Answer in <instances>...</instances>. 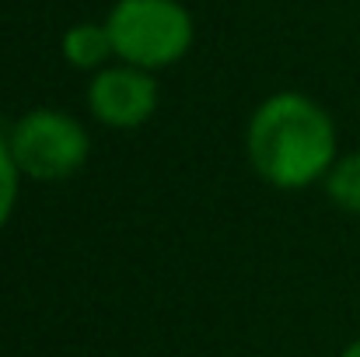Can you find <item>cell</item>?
I'll return each mask as SVG.
<instances>
[{
  "mask_svg": "<svg viewBox=\"0 0 360 357\" xmlns=\"http://www.w3.org/2000/svg\"><path fill=\"white\" fill-rule=\"evenodd\" d=\"M326 189H329V196H333L336 207H343V211H350V214H360V151L340 158V161L329 168Z\"/></svg>",
  "mask_w": 360,
  "mask_h": 357,
  "instance_id": "obj_6",
  "label": "cell"
},
{
  "mask_svg": "<svg viewBox=\"0 0 360 357\" xmlns=\"http://www.w3.org/2000/svg\"><path fill=\"white\" fill-rule=\"evenodd\" d=\"M11 158L21 175L56 182L74 175L88 161V133L74 116L53 113V109H35L21 116L7 133Z\"/></svg>",
  "mask_w": 360,
  "mask_h": 357,
  "instance_id": "obj_3",
  "label": "cell"
},
{
  "mask_svg": "<svg viewBox=\"0 0 360 357\" xmlns=\"http://www.w3.org/2000/svg\"><path fill=\"white\" fill-rule=\"evenodd\" d=\"M248 161L276 189H304L336 165V126L315 99L280 92L252 113Z\"/></svg>",
  "mask_w": 360,
  "mask_h": 357,
  "instance_id": "obj_1",
  "label": "cell"
},
{
  "mask_svg": "<svg viewBox=\"0 0 360 357\" xmlns=\"http://www.w3.org/2000/svg\"><path fill=\"white\" fill-rule=\"evenodd\" d=\"M105 28L112 53L140 70H158L182 60L193 42V21L175 0H120Z\"/></svg>",
  "mask_w": 360,
  "mask_h": 357,
  "instance_id": "obj_2",
  "label": "cell"
},
{
  "mask_svg": "<svg viewBox=\"0 0 360 357\" xmlns=\"http://www.w3.org/2000/svg\"><path fill=\"white\" fill-rule=\"evenodd\" d=\"M343 357H360V340H357V344H350V347L343 351Z\"/></svg>",
  "mask_w": 360,
  "mask_h": 357,
  "instance_id": "obj_8",
  "label": "cell"
},
{
  "mask_svg": "<svg viewBox=\"0 0 360 357\" xmlns=\"http://www.w3.org/2000/svg\"><path fill=\"white\" fill-rule=\"evenodd\" d=\"M88 106L105 126L133 130L154 116L158 109V84L140 67H112L102 70L88 88Z\"/></svg>",
  "mask_w": 360,
  "mask_h": 357,
  "instance_id": "obj_4",
  "label": "cell"
},
{
  "mask_svg": "<svg viewBox=\"0 0 360 357\" xmlns=\"http://www.w3.org/2000/svg\"><path fill=\"white\" fill-rule=\"evenodd\" d=\"M109 53H112L109 28H98V25H74V28L63 35V56H67L74 67H81V70L102 67Z\"/></svg>",
  "mask_w": 360,
  "mask_h": 357,
  "instance_id": "obj_5",
  "label": "cell"
},
{
  "mask_svg": "<svg viewBox=\"0 0 360 357\" xmlns=\"http://www.w3.org/2000/svg\"><path fill=\"white\" fill-rule=\"evenodd\" d=\"M18 179H21V172H18V165L11 158L7 140L0 137V228L7 225V218L18 203Z\"/></svg>",
  "mask_w": 360,
  "mask_h": 357,
  "instance_id": "obj_7",
  "label": "cell"
}]
</instances>
